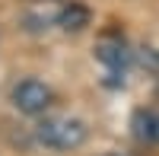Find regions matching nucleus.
I'll list each match as a JSON object with an SVG mask.
<instances>
[{
  "instance_id": "f257e3e1",
  "label": "nucleus",
  "mask_w": 159,
  "mask_h": 156,
  "mask_svg": "<svg viewBox=\"0 0 159 156\" xmlns=\"http://www.w3.org/2000/svg\"><path fill=\"white\" fill-rule=\"evenodd\" d=\"M35 137L51 150H76L86 144V124L80 118H45L35 127Z\"/></svg>"
},
{
  "instance_id": "39448f33",
  "label": "nucleus",
  "mask_w": 159,
  "mask_h": 156,
  "mask_svg": "<svg viewBox=\"0 0 159 156\" xmlns=\"http://www.w3.org/2000/svg\"><path fill=\"white\" fill-rule=\"evenodd\" d=\"M137 137L147 140V144H159V112H137L134 118Z\"/></svg>"
},
{
  "instance_id": "20e7f679",
  "label": "nucleus",
  "mask_w": 159,
  "mask_h": 156,
  "mask_svg": "<svg viewBox=\"0 0 159 156\" xmlns=\"http://www.w3.org/2000/svg\"><path fill=\"white\" fill-rule=\"evenodd\" d=\"M57 25L64 32H83L89 25V10L83 3H67L61 10V16H57Z\"/></svg>"
},
{
  "instance_id": "f03ea898",
  "label": "nucleus",
  "mask_w": 159,
  "mask_h": 156,
  "mask_svg": "<svg viewBox=\"0 0 159 156\" xmlns=\"http://www.w3.org/2000/svg\"><path fill=\"white\" fill-rule=\"evenodd\" d=\"M13 105H16L22 115H42L51 102H54V93H51V86H45L42 80H19L13 86Z\"/></svg>"
},
{
  "instance_id": "7ed1b4c3",
  "label": "nucleus",
  "mask_w": 159,
  "mask_h": 156,
  "mask_svg": "<svg viewBox=\"0 0 159 156\" xmlns=\"http://www.w3.org/2000/svg\"><path fill=\"white\" fill-rule=\"evenodd\" d=\"M96 57L108 67L111 73H118V70H124V64H127V48H124V42L121 38H115V35H105L102 42L96 45Z\"/></svg>"
}]
</instances>
